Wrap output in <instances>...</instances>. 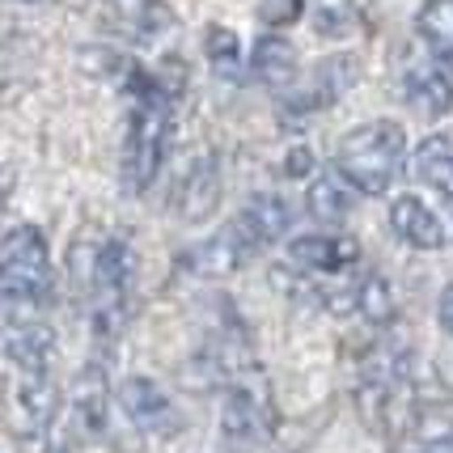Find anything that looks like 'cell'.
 Returning <instances> with one entry per match:
<instances>
[{
  "label": "cell",
  "instance_id": "1",
  "mask_svg": "<svg viewBox=\"0 0 453 453\" xmlns=\"http://www.w3.org/2000/svg\"><path fill=\"white\" fill-rule=\"evenodd\" d=\"M403 157H407V132H403V123L398 119H369V123L352 127L348 136L339 140L335 170L352 191L381 196V191L395 187L398 170H403Z\"/></svg>",
  "mask_w": 453,
  "mask_h": 453
},
{
  "label": "cell",
  "instance_id": "2",
  "mask_svg": "<svg viewBox=\"0 0 453 453\" xmlns=\"http://www.w3.org/2000/svg\"><path fill=\"white\" fill-rule=\"evenodd\" d=\"M0 288H4V314L9 326L35 322V310L51 296V258L47 242L35 225H18L0 242Z\"/></svg>",
  "mask_w": 453,
  "mask_h": 453
},
{
  "label": "cell",
  "instance_id": "3",
  "mask_svg": "<svg viewBox=\"0 0 453 453\" xmlns=\"http://www.w3.org/2000/svg\"><path fill=\"white\" fill-rule=\"evenodd\" d=\"M165 149H170V102H136L127 123V153H123V178L132 191L153 187Z\"/></svg>",
  "mask_w": 453,
  "mask_h": 453
},
{
  "label": "cell",
  "instance_id": "4",
  "mask_svg": "<svg viewBox=\"0 0 453 453\" xmlns=\"http://www.w3.org/2000/svg\"><path fill=\"white\" fill-rule=\"evenodd\" d=\"M119 407H123L127 419H132L136 428H144V433H165V428L178 424L170 395L161 390L157 381H149V377H127V381L119 386Z\"/></svg>",
  "mask_w": 453,
  "mask_h": 453
},
{
  "label": "cell",
  "instance_id": "5",
  "mask_svg": "<svg viewBox=\"0 0 453 453\" xmlns=\"http://www.w3.org/2000/svg\"><path fill=\"white\" fill-rule=\"evenodd\" d=\"M220 433L242 445H258L272 436V407L255 390H229L220 403Z\"/></svg>",
  "mask_w": 453,
  "mask_h": 453
},
{
  "label": "cell",
  "instance_id": "6",
  "mask_svg": "<svg viewBox=\"0 0 453 453\" xmlns=\"http://www.w3.org/2000/svg\"><path fill=\"white\" fill-rule=\"evenodd\" d=\"M220 203V165L217 157H199L187 174H182V182H178L174 191V212L187 225H196V220L212 217Z\"/></svg>",
  "mask_w": 453,
  "mask_h": 453
},
{
  "label": "cell",
  "instance_id": "7",
  "mask_svg": "<svg viewBox=\"0 0 453 453\" xmlns=\"http://www.w3.org/2000/svg\"><path fill=\"white\" fill-rule=\"evenodd\" d=\"M390 225H395V234L403 237L407 246H415V250H441L453 237L449 229H445V220L415 196H403L390 203Z\"/></svg>",
  "mask_w": 453,
  "mask_h": 453
},
{
  "label": "cell",
  "instance_id": "8",
  "mask_svg": "<svg viewBox=\"0 0 453 453\" xmlns=\"http://www.w3.org/2000/svg\"><path fill=\"white\" fill-rule=\"evenodd\" d=\"M246 255H250V242L237 234V225H229V229H220V234L203 237L199 246H191V250H187V267H191L196 276L220 280V276H234Z\"/></svg>",
  "mask_w": 453,
  "mask_h": 453
},
{
  "label": "cell",
  "instance_id": "9",
  "mask_svg": "<svg viewBox=\"0 0 453 453\" xmlns=\"http://www.w3.org/2000/svg\"><path fill=\"white\" fill-rule=\"evenodd\" d=\"M403 98L419 119H445L453 111V81L436 64H415L403 77Z\"/></svg>",
  "mask_w": 453,
  "mask_h": 453
},
{
  "label": "cell",
  "instance_id": "10",
  "mask_svg": "<svg viewBox=\"0 0 453 453\" xmlns=\"http://www.w3.org/2000/svg\"><path fill=\"white\" fill-rule=\"evenodd\" d=\"M4 352H9V365H13L21 377L47 373V365H51V356H56V335H51V326H42V322H18V326H9V335H4Z\"/></svg>",
  "mask_w": 453,
  "mask_h": 453
},
{
  "label": "cell",
  "instance_id": "11",
  "mask_svg": "<svg viewBox=\"0 0 453 453\" xmlns=\"http://www.w3.org/2000/svg\"><path fill=\"white\" fill-rule=\"evenodd\" d=\"M296 267H310V272H343L360 258L356 237H331V234H305L288 246Z\"/></svg>",
  "mask_w": 453,
  "mask_h": 453
},
{
  "label": "cell",
  "instance_id": "12",
  "mask_svg": "<svg viewBox=\"0 0 453 453\" xmlns=\"http://www.w3.org/2000/svg\"><path fill=\"white\" fill-rule=\"evenodd\" d=\"M234 225H237V234L250 242V250H255V246L280 242V237L288 234L293 212H288V203H284L280 196H255L246 208H242V217H237Z\"/></svg>",
  "mask_w": 453,
  "mask_h": 453
},
{
  "label": "cell",
  "instance_id": "13",
  "mask_svg": "<svg viewBox=\"0 0 453 453\" xmlns=\"http://www.w3.org/2000/svg\"><path fill=\"white\" fill-rule=\"evenodd\" d=\"M73 411H77L85 433H106V415H111V381L102 365H85L73 381Z\"/></svg>",
  "mask_w": 453,
  "mask_h": 453
},
{
  "label": "cell",
  "instance_id": "14",
  "mask_svg": "<svg viewBox=\"0 0 453 453\" xmlns=\"http://www.w3.org/2000/svg\"><path fill=\"white\" fill-rule=\"evenodd\" d=\"M13 407L21 411V419H26L30 433H42L59 411L56 381H51L47 373H26L21 377V386H18V395H13Z\"/></svg>",
  "mask_w": 453,
  "mask_h": 453
},
{
  "label": "cell",
  "instance_id": "15",
  "mask_svg": "<svg viewBox=\"0 0 453 453\" xmlns=\"http://www.w3.org/2000/svg\"><path fill=\"white\" fill-rule=\"evenodd\" d=\"M250 73H255L263 85H272V89H284V85H293L296 81V51L288 39H280V35H263L255 42V51H250Z\"/></svg>",
  "mask_w": 453,
  "mask_h": 453
},
{
  "label": "cell",
  "instance_id": "16",
  "mask_svg": "<svg viewBox=\"0 0 453 453\" xmlns=\"http://www.w3.org/2000/svg\"><path fill=\"white\" fill-rule=\"evenodd\" d=\"M305 208H310L314 220L335 225V220H343L352 212V187L339 174H318L314 182H310V191H305Z\"/></svg>",
  "mask_w": 453,
  "mask_h": 453
},
{
  "label": "cell",
  "instance_id": "17",
  "mask_svg": "<svg viewBox=\"0 0 453 453\" xmlns=\"http://www.w3.org/2000/svg\"><path fill=\"white\" fill-rule=\"evenodd\" d=\"M132 272H136V255L123 246V242H102L98 246V284H94V296H123L127 284H132Z\"/></svg>",
  "mask_w": 453,
  "mask_h": 453
},
{
  "label": "cell",
  "instance_id": "18",
  "mask_svg": "<svg viewBox=\"0 0 453 453\" xmlns=\"http://www.w3.org/2000/svg\"><path fill=\"white\" fill-rule=\"evenodd\" d=\"M415 174L424 178L433 191L453 199V140L449 136H428L415 149Z\"/></svg>",
  "mask_w": 453,
  "mask_h": 453
},
{
  "label": "cell",
  "instance_id": "19",
  "mask_svg": "<svg viewBox=\"0 0 453 453\" xmlns=\"http://www.w3.org/2000/svg\"><path fill=\"white\" fill-rule=\"evenodd\" d=\"M415 26H419L424 42L436 51V59L453 68V0H424Z\"/></svg>",
  "mask_w": 453,
  "mask_h": 453
},
{
  "label": "cell",
  "instance_id": "20",
  "mask_svg": "<svg viewBox=\"0 0 453 453\" xmlns=\"http://www.w3.org/2000/svg\"><path fill=\"white\" fill-rule=\"evenodd\" d=\"M356 310L369 318L373 326H390L398 314V301H395V288L386 284V276H365L356 284Z\"/></svg>",
  "mask_w": 453,
  "mask_h": 453
},
{
  "label": "cell",
  "instance_id": "21",
  "mask_svg": "<svg viewBox=\"0 0 453 453\" xmlns=\"http://www.w3.org/2000/svg\"><path fill=\"white\" fill-rule=\"evenodd\" d=\"M203 56H208V64H212L217 77L237 81V73H242V42H237L234 30L208 26V35H203Z\"/></svg>",
  "mask_w": 453,
  "mask_h": 453
},
{
  "label": "cell",
  "instance_id": "22",
  "mask_svg": "<svg viewBox=\"0 0 453 453\" xmlns=\"http://www.w3.org/2000/svg\"><path fill=\"white\" fill-rule=\"evenodd\" d=\"M301 13H305V0H258V21H267V26L301 21Z\"/></svg>",
  "mask_w": 453,
  "mask_h": 453
},
{
  "label": "cell",
  "instance_id": "23",
  "mask_svg": "<svg viewBox=\"0 0 453 453\" xmlns=\"http://www.w3.org/2000/svg\"><path fill=\"white\" fill-rule=\"evenodd\" d=\"M314 170V153L301 144V149H288V157H284V174L288 178H305Z\"/></svg>",
  "mask_w": 453,
  "mask_h": 453
},
{
  "label": "cell",
  "instance_id": "24",
  "mask_svg": "<svg viewBox=\"0 0 453 453\" xmlns=\"http://www.w3.org/2000/svg\"><path fill=\"white\" fill-rule=\"evenodd\" d=\"M111 4H115V9H119V13H123V18L140 21V18H144V9H149L153 0H111Z\"/></svg>",
  "mask_w": 453,
  "mask_h": 453
},
{
  "label": "cell",
  "instance_id": "25",
  "mask_svg": "<svg viewBox=\"0 0 453 453\" xmlns=\"http://www.w3.org/2000/svg\"><path fill=\"white\" fill-rule=\"evenodd\" d=\"M436 314H441V326L453 335V284L441 293V305H436Z\"/></svg>",
  "mask_w": 453,
  "mask_h": 453
},
{
  "label": "cell",
  "instance_id": "26",
  "mask_svg": "<svg viewBox=\"0 0 453 453\" xmlns=\"http://www.w3.org/2000/svg\"><path fill=\"white\" fill-rule=\"evenodd\" d=\"M42 453H64V449H42Z\"/></svg>",
  "mask_w": 453,
  "mask_h": 453
}]
</instances>
